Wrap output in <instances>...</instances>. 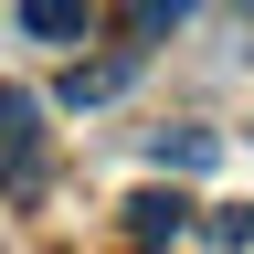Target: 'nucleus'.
Returning a JSON list of instances; mask_svg holds the SVG:
<instances>
[{
  "label": "nucleus",
  "mask_w": 254,
  "mask_h": 254,
  "mask_svg": "<svg viewBox=\"0 0 254 254\" xmlns=\"http://www.w3.org/2000/svg\"><path fill=\"white\" fill-rule=\"evenodd\" d=\"M32 170H43V95L0 85V190H32Z\"/></svg>",
  "instance_id": "obj_1"
},
{
  "label": "nucleus",
  "mask_w": 254,
  "mask_h": 254,
  "mask_svg": "<svg viewBox=\"0 0 254 254\" xmlns=\"http://www.w3.org/2000/svg\"><path fill=\"white\" fill-rule=\"evenodd\" d=\"M127 233H138V244H180L190 233V201H180V190H138V201H127Z\"/></svg>",
  "instance_id": "obj_2"
},
{
  "label": "nucleus",
  "mask_w": 254,
  "mask_h": 254,
  "mask_svg": "<svg viewBox=\"0 0 254 254\" xmlns=\"http://www.w3.org/2000/svg\"><path fill=\"white\" fill-rule=\"evenodd\" d=\"M85 21H95V0H21L32 43H85Z\"/></svg>",
  "instance_id": "obj_3"
},
{
  "label": "nucleus",
  "mask_w": 254,
  "mask_h": 254,
  "mask_svg": "<svg viewBox=\"0 0 254 254\" xmlns=\"http://www.w3.org/2000/svg\"><path fill=\"white\" fill-rule=\"evenodd\" d=\"M117 85H127V64H74V74H64V106H106Z\"/></svg>",
  "instance_id": "obj_4"
},
{
  "label": "nucleus",
  "mask_w": 254,
  "mask_h": 254,
  "mask_svg": "<svg viewBox=\"0 0 254 254\" xmlns=\"http://www.w3.org/2000/svg\"><path fill=\"white\" fill-rule=\"evenodd\" d=\"M222 159V138L212 127H180V138H159V170H212Z\"/></svg>",
  "instance_id": "obj_5"
},
{
  "label": "nucleus",
  "mask_w": 254,
  "mask_h": 254,
  "mask_svg": "<svg viewBox=\"0 0 254 254\" xmlns=\"http://www.w3.org/2000/svg\"><path fill=\"white\" fill-rule=\"evenodd\" d=\"M201 233H212L222 254H244V244H254V212H244V201H212V212H201Z\"/></svg>",
  "instance_id": "obj_6"
},
{
  "label": "nucleus",
  "mask_w": 254,
  "mask_h": 254,
  "mask_svg": "<svg viewBox=\"0 0 254 254\" xmlns=\"http://www.w3.org/2000/svg\"><path fill=\"white\" fill-rule=\"evenodd\" d=\"M180 11H190V0H127V32H170Z\"/></svg>",
  "instance_id": "obj_7"
}]
</instances>
